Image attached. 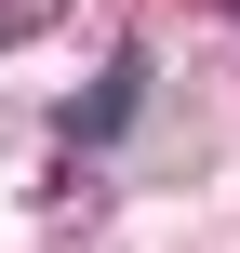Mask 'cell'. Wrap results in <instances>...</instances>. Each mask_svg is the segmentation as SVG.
<instances>
[{"mask_svg": "<svg viewBox=\"0 0 240 253\" xmlns=\"http://www.w3.org/2000/svg\"><path fill=\"white\" fill-rule=\"evenodd\" d=\"M134 107H147V53H107V80L67 107V147H120V133H134Z\"/></svg>", "mask_w": 240, "mask_h": 253, "instance_id": "6da1fadb", "label": "cell"}]
</instances>
